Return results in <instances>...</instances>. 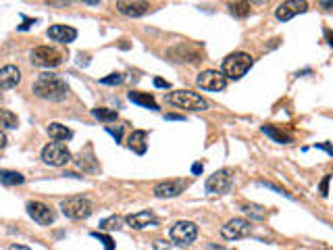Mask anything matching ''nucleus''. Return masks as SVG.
Returning <instances> with one entry per match:
<instances>
[{"mask_svg": "<svg viewBox=\"0 0 333 250\" xmlns=\"http://www.w3.org/2000/svg\"><path fill=\"white\" fill-rule=\"evenodd\" d=\"M7 144H9V138L5 136V133H3V131H0V150H3V148H5Z\"/></svg>", "mask_w": 333, "mask_h": 250, "instance_id": "nucleus-35", "label": "nucleus"}, {"mask_svg": "<svg viewBox=\"0 0 333 250\" xmlns=\"http://www.w3.org/2000/svg\"><path fill=\"white\" fill-rule=\"evenodd\" d=\"M125 223L131 229H146V227H152V225H159V219L154 217L152 211H139V213L127 215L125 217Z\"/></svg>", "mask_w": 333, "mask_h": 250, "instance_id": "nucleus-14", "label": "nucleus"}, {"mask_svg": "<svg viewBox=\"0 0 333 250\" xmlns=\"http://www.w3.org/2000/svg\"><path fill=\"white\" fill-rule=\"evenodd\" d=\"M321 7H323V9H327V11H329V9H331V7H333V3H321Z\"/></svg>", "mask_w": 333, "mask_h": 250, "instance_id": "nucleus-42", "label": "nucleus"}, {"mask_svg": "<svg viewBox=\"0 0 333 250\" xmlns=\"http://www.w3.org/2000/svg\"><path fill=\"white\" fill-rule=\"evenodd\" d=\"M42 161L46 165H52V167H63L71 161V153L67 150L65 144L61 142H50L42 148Z\"/></svg>", "mask_w": 333, "mask_h": 250, "instance_id": "nucleus-7", "label": "nucleus"}, {"mask_svg": "<svg viewBox=\"0 0 333 250\" xmlns=\"http://www.w3.org/2000/svg\"><path fill=\"white\" fill-rule=\"evenodd\" d=\"M185 188L183 179H169V181H161L154 186V196L156 198H175L179 196Z\"/></svg>", "mask_w": 333, "mask_h": 250, "instance_id": "nucleus-13", "label": "nucleus"}, {"mask_svg": "<svg viewBox=\"0 0 333 250\" xmlns=\"http://www.w3.org/2000/svg\"><path fill=\"white\" fill-rule=\"evenodd\" d=\"M127 98L131 103L144 107V109H150V111H159V105H156V100L152 94H146V92H129Z\"/></svg>", "mask_w": 333, "mask_h": 250, "instance_id": "nucleus-19", "label": "nucleus"}, {"mask_svg": "<svg viewBox=\"0 0 333 250\" xmlns=\"http://www.w3.org/2000/svg\"><path fill=\"white\" fill-rule=\"evenodd\" d=\"M229 11L235 17H246V15H250V5L248 3H231L229 5Z\"/></svg>", "mask_w": 333, "mask_h": 250, "instance_id": "nucleus-26", "label": "nucleus"}, {"mask_svg": "<svg viewBox=\"0 0 333 250\" xmlns=\"http://www.w3.org/2000/svg\"><path fill=\"white\" fill-rule=\"evenodd\" d=\"M46 131H48V136L55 140V142H67V140H71L73 138V131L69 129L67 125H63V123H50L48 127H46Z\"/></svg>", "mask_w": 333, "mask_h": 250, "instance_id": "nucleus-18", "label": "nucleus"}, {"mask_svg": "<svg viewBox=\"0 0 333 250\" xmlns=\"http://www.w3.org/2000/svg\"><path fill=\"white\" fill-rule=\"evenodd\" d=\"M19 125V119H17V115L9 109H0V127H7V129H15Z\"/></svg>", "mask_w": 333, "mask_h": 250, "instance_id": "nucleus-24", "label": "nucleus"}, {"mask_svg": "<svg viewBox=\"0 0 333 250\" xmlns=\"http://www.w3.org/2000/svg\"><path fill=\"white\" fill-rule=\"evenodd\" d=\"M31 23H36V21H29V19H27L23 25H19V29H21V31H23V29H29V27H31Z\"/></svg>", "mask_w": 333, "mask_h": 250, "instance_id": "nucleus-41", "label": "nucleus"}, {"mask_svg": "<svg viewBox=\"0 0 333 250\" xmlns=\"http://www.w3.org/2000/svg\"><path fill=\"white\" fill-rule=\"evenodd\" d=\"M117 227H121V219H119L117 215H113V217H109V219H102L100 221V229H104V231H113Z\"/></svg>", "mask_w": 333, "mask_h": 250, "instance_id": "nucleus-27", "label": "nucleus"}, {"mask_svg": "<svg viewBox=\"0 0 333 250\" xmlns=\"http://www.w3.org/2000/svg\"><path fill=\"white\" fill-rule=\"evenodd\" d=\"M92 238L100 240V242L104 244V250H115V242H113L111 236H107V233H98V231H94V233H92Z\"/></svg>", "mask_w": 333, "mask_h": 250, "instance_id": "nucleus-29", "label": "nucleus"}, {"mask_svg": "<svg viewBox=\"0 0 333 250\" xmlns=\"http://www.w3.org/2000/svg\"><path fill=\"white\" fill-rule=\"evenodd\" d=\"M154 248H156V250H167V248H169V244H165L163 240H159V242L154 244Z\"/></svg>", "mask_w": 333, "mask_h": 250, "instance_id": "nucleus-36", "label": "nucleus"}, {"mask_svg": "<svg viewBox=\"0 0 333 250\" xmlns=\"http://www.w3.org/2000/svg\"><path fill=\"white\" fill-rule=\"evenodd\" d=\"M204 171V167H202V163H194V165H192V173H194V175H200Z\"/></svg>", "mask_w": 333, "mask_h": 250, "instance_id": "nucleus-33", "label": "nucleus"}, {"mask_svg": "<svg viewBox=\"0 0 333 250\" xmlns=\"http://www.w3.org/2000/svg\"><path fill=\"white\" fill-rule=\"evenodd\" d=\"M206 250H227V248H223V246H217V244H208V246H206Z\"/></svg>", "mask_w": 333, "mask_h": 250, "instance_id": "nucleus-40", "label": "nucleus"}, {"mask_svg": "<svg viewBox=\"0 0 333 250\" xmlns=\"http://www.w3.org/2000/svg\"><path fill=\"white\" fill-rule=\"evenodd\" d=\"M169 236L177 246H187V244H192L198 238V227H196V223H192V221H177L171 227Z\"/></svg>", "mask_w": 333, "mask_h": 250, "instance_id": "nucleus-8", "label": "nucleus"}, {"mask_svg": "<svg viewBox=\"0 0 333 250\" xmlns=\"http://www.w3.org/2000/svg\"><path fill=\"white\" fill-rule=\"evenodd\" d=\"M329 179H331V175H325L323 181L319 183V192H321V196H327V192H329Z\"/></svg>", "mask_w": 333, "mask_h": 250, "instance_id": "nucleus-30", "label": "nucleus"}, {"mask_svg": "<svg viewBox=\"0 0 333 250\" xmlns=\"http://www.w3.org/2000/svg\"><path fill=\"white\" fill-rule=\"evenodd\" d=\"M242 211L246 213V215H250L252 219H262V217H265V209L262 207H258V205H242Z\"/></svg>", "mask_w": 333, "mask_h": 250, "instance_id": "nucleus-25", "label": "nucleus"}, {"mask_svg": "<svg viewBox=\"0 0 333 250\" xmlns=\"http://www.w3.org/2000/svg\"><path fill=\"white\" fill-rule=\"evenodd\" d=\"M25 181V177L17 171H11V169H0V183L5 186H21Z\"/></svg>", "mask_w": 333, "mask_h": 250, "instance_id": "nucleus-21", "label": "nucleus"}, {"mask_svg": "<svg viewBox=\"0 0 333 250\" xmlns=\"http://www.w3.org/2000/svg\"><path fill=\"white\" fill-rule=\"evenodd\" d=\"M92 117H94V119H98V121L111 123V121H117V119H119V113L113 111V109H104V107H100V109H92Z\"/></svg>", "mask_w": 333, "mask_h": 250, "instance_id": "nucleus-23", "label": "nucleus"}, {"mask_svg": "<svg viewBox=\"0 0 333 250\" xmlns=\"http://www.w3.org/2000/svg\"><path fill=\"white\" fill-rule=\"evenodd\" d=\"M250 231H252L250 221L242 219V217H235V219H229L221 227V236L225 240H240V238L250 236Z\"/></svg>", "mask_w": 333, "mask_h": 250, "instance_id": "nucleus-9", "label": "nucleus"}, {"mask_svg": "<svg viewBox=\"0 0 333 250\" xmlns=\"http://www.w3.org/2000/svg\"><path fill=\"white\" fill-rule=\"evenodd\" d=\"M29 61L38 67H46V69H52V67H59L63 63V55L59 53L57 48H50V46H38L31 50Z\"/></svg>", "mask_w": 333, "mask_h": 250, "instance_id": "nucleus-5", "label": "nucleus"}, {"mask_svg": "<svg viewBox=\"0 0 333 250\" xmlns=\"http://www.w3.org/2000/svg\"><path fill=\"white\" fill-rule=\"evenodd\" d=\"M262 133H267L273 142H279V144H290L292 142V138L288 136V133H283L281 129H277L273 125H265V127H262Z\"/></svg>", "mask_w": 333, "mask_h": 250, "instance_id": "nucleus-22", "label": "nucleus"}, {"mask_svg": "<svg viewBox=\"0 0 333 250\" xmlns=\"http://www.w3.org/2000/svg\"><path fill=\"white\" fill-rule=\"evenodd\" d=\"M107 131L111 133V136H113L117 142H121V136H123V127H117V129H113V127H107Z\"/></svg>", "mask_w": 333, "mask_h": 250, "instance_id": "nucleus-31", "label": "nucleus"}, {"mask_svg": "<svg viewBox=\"0 0 333 250\" xmlns=\"http://www.w3.org/2000/svg\"><path fill=\"white\" fill-rule=\"evenodd\" d=\"M233 186V171L231 169H221L217 173H213L206 183H204V190L208 194H227Z\"/></svg>", "mask_w": 333, "mask_h": 250, "instance_id": "nucleus-6", "label": "nucleus"}, {"mask_svg": "<svg viewBox=\"0 0 333 250\" xmlns=\"http://www.w3.org/2000/svg\"><path fill=\"white\" fill-rule=\"evenodd\" d=\"M27 215L31 217L36 223L40 225H50V223H55V211H52L48 205L44 203H38V200H33V203H27Z\"/></svg>", "mask_w": 333, "mask_h": 250, "instance_id": "nucleus-11", "label": "nucleus"}, {"mask_svg": "<svg viewBox=\"0 0 333 250\" xmlns=\"http://www.w3.org/2000/svg\"><path fill=\"white\" fill-rule=\"evenodd\" d=\"M61 209H63V215L69 217V219L81 221V219H87V217L94 213V203L85 196H71V198L63 200Z\"/></svg>", "mask_w": 333, "mask_h": 250, "instance_id": "nucleus-3", "label": "nucleus"}, {"mask_svg": "<svg viewBox=\"0 0 333 250\" xmlns=\"http://www.w3.org/2000/svg\"><path fill=\"white\" fill-rule=\"evenodd\" d=\"M123 75L121 73H111V75H107V77H102L100 79V83L102 86H119V83H123Z\"/></svg>", "mask_w": 333, "mask_h": 250, "instance_id": "nucleus-28", "label": "nucleus"}, {"mask_svg": "<svg viewBox=\"0 0 333 250\" xmlns=\"http://www.w3.org/2000/svg\"><path fill=\"white\" fill-rule=\"evenodd\" d=\"M325 38H327L329 46H333V31H331V29H325Z\"/></svg>", "mask_w": 333, "mask_h": 250, "instance_id": "nucleus-37", "label": "nucleus"}, {"mask_svg": "<svg viewBox=\"0 0 333 250\" xmlns=\"http://www.w3.org/2000/svg\"><path fill=\"white\" fill-rule=\"evenodd\" d=\"M21 81V71L19 67L15 65H7L0 69V90H11L15 86H19Z\"/></svg>", "mask_w": 333, "mask_h": 250, "instance_id": "nucleus-16", "label": "nucleus"}, {"mask_svg": "<svg viewBox=\"0 0 333 250\" xmlns=\"http://www.w3.org/2000/svg\"><path fill=\"white\" fill-rule=\"evenodd\" d=\"M252 57L246 55V53H233L229 55L225 61H223V75L225 77H229V79H240L244 77L248 71H250V67H252Z\"/></svg>", "mask_w": 333, "mask_h": 250, "instance_id": "nucleus-4", "label": "nucleus"}, {"mask_svg": "<svg viewBox=\"0 0 333 250\" xmlns=\"http://www.w3.org/2000/svg\"><path fill=\"white\" fill-rule=\"evenodd\" d=\"M33 94L42 100H50V103H61L69 96V86L67 81L61 79L59 75L52 73H42L36 83H33Z\"/></svg>", "mask_w": 333, "mask_h": 250, "instance_id": "nucleus-1", "label": "nucleus"}, {"mask_svg": "<svg viewBox=\"0 0 333 250\" xmlns=\"http://www.w3.org/2000/svg\"><path fill=\"white\" fill-rule=\"evenodd\" d=\"M117 11L125 17H142L150 11L148 3H117Z\"/></svg>", "mask_w": 333, "mask_h": 250, "instance_id": "nucleus-17", "label": "nucleus"}, {"mask_svg": "<svg viewBox=\"0 0 333 250\" xmlns=\"http://www.w3.org/2000/svg\"><path fill=\"white\" fill-rule=\"evenodd\" d=\"M167 103H171L173 107L183 109V111H206L208 103L196 92H189V90H177V92H171L165 94Z\"/></svg>", "mask_w": 333, "mask_h": 250, "instance_id": "nucleus-2", "label": "nucleus"}, {"mask_svg": "<svg viewBox=\"0 0 333 250\" xmlns=\"http://www.w3.org/2000/svg\"><path fill=\"white\" fill-rule=\"evenodd\" d=\"M9 250H31L29 246H21V244H13Z\"/></svg>", "mask_w": 333, "mask_h": 250, "instance_id": "nucleus-38", "label": "nucleus"}, {"mask_svg": "<svg viewBox=\"0 0 333 250\" xmlns=\"http://www.w3.org/2000/svg\"><path fill=\"white\" fill-rule=\"evenodd\" d=\"M196 83H198V88H202V90L221 92V90H225V86H227V77H225L221 71L208 69V71H202V73L196 77Z\"/></svg>", "mask_w": 333, "mask_h": 250, "instance_id": "nucleus-10", "label": "nucleus"}, {"mask_svg": "<svg viewBox=\"0 0 333 250\" xmlns=\"http://www.w3.org/2000/svg\"><path fill=\"white\" fill-rule=\"evenodd\" d=\"M154 86H156V88H169V81H165V79H161V77H156V79H154Z\"/></svg>", "mask_w": 333, "mask_h": 250, "instance_id": "nucleus-34", "label": "nucleus"}, {"mask_svg": "<svg viewBox=\"0 0 333 250\" xmlns=\"http://www.w3.org/2000/svg\"><path fill=\"white\" fill-rule=\"evenodd\" d=\"M306 9H308V5L304 3V0H288V3H281L275 9V17L279 21H290L292 17L306 13Z\"/></svg>", "mask_w": 333, "mask_h": 250, "instance_id": "nucleus-12", "label": "nucleus"}, {"mask_svg": "<svg viewBox=\"0 0 333 250\" xmlns=\"http://www.w3.org/2000/svg\"><path fill=\"white\" fill-rule=\"evenodd\" d=\"M46 36L52 40V42H61V44H69L77 38V29L71 27V25H50Z\"/></svg>", "mask_w": 333, "mask_h": 250, "instance_id": "nucleus-15", "label": "nucleus"}, {"mask_svg": "<svg viewBox=\"0 0 333 250\" xmlns=\"http://www.w3.org/2000/svg\"><path fill=\"white\" fill-rule=\"evenodd\" d=\"M317 148L325 150L327 155H331V157H333V144H327V142H325V144H317Z\"/></svg>", "mask_w": 333, "mask_h": 250, "instance_id": "nucleus-32", "label": "nucleus"}, {"mask_svg": "<svg viewBox=\"0 0 333 250\" xmlns=\"http://www.w3.org/2000/svg\"><path fill=\"white\" fill-rule=\"evenodd\" d=\"M146 136H148V133L142 131V129L133 131L131 136H129V148L133 150V153H137V155H144L146 153Z\"/></svg>", "mask_w": 333, "mask_h": 250, "instance_id": "nucleus-20", "label": "nucleus"}, {"mask_svg": "<svg viewBox=\"0 0 333 250\" xmlns=\"http://www.w3.org/2000/svg\"><path fill=\"white\" fill-rule=\"evenodd\" d=\"M167 119H169V121H181L183 117H181V115H167Z\"/></svg>", "mask_w": 333, "mask_h": 250, "instance_id": "nucleus-39", "label": "nucleus"}]
</instances>
